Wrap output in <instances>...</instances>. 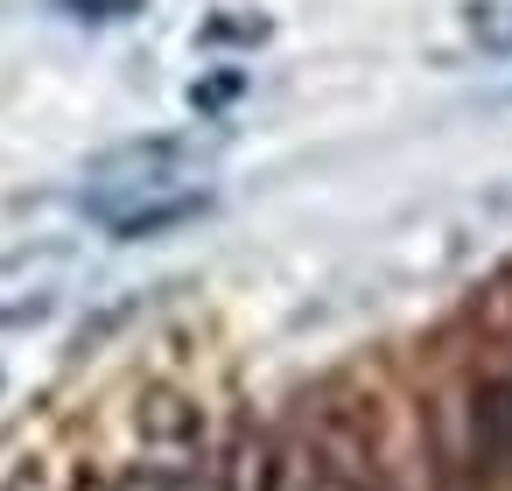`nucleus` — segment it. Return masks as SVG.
<instances>
[{"label": "nucleus", "instance_id": "1", "mask_svg": "<svg viewBox=\"0 0 512 491\" xmlns=\"http://www.w3.org/2000/svg\"><path fill=\"white\" fill-rule=\"evenodd\" d=\"M211 155H218V134H134V141H120V148H106V155L85 162L78 204L99 218V232H113V225L141 218L155 204L211 190L204 183Z\"/></svg>", "mask_w": 512, "mask_h": 491}, {"label": "nucleus", "instance_id": "3", "mask_svg": "<svg viewBox=\"0 0 512 491\" xmlns=\"http://www.w3.org/2000/svg\"><path fill=\"white\" fill-rule=\"evenodd\" d=\"M218 491H288V449H281V435L260 428V421H246V428L225 442Z\"/></svg>", "mask_w": 512, "mask_h": 491}, {"label": "nucleus", "instance_id": "10", "mask_svg": "<svg viewBox=\"0 0 512 491\" xmlns=\"http://www.w3.org/2000/svg\"><path fill=\"white\" fill-rule=\"evenodd\" d=\"M71 491H113V477H99V470H85V477H78Z\"/></svg>", "mask_w": 512, "mask_h": 491}, {"label": "nucleus", "instance_id": "7", "mask_svg": "<svg viewBox=\"0 0 512 491\" xmlns=\"http://www.w3.org/2000/svg\"><path fill=\"white\" fill-rule=\"evenodd\" d=\"M64 15H78V22H134L148 0H57Z\"/></svg>", "mask_w": 512, "mask_h": 491}, {"label": "nucleus", "instance_id": "8", "mask_svg": "<svg viewBox=\"0 0 512 491\" xmlns=\"http://www.w3.org/2000/svg\"><path fill=\"white\" fill-rule=\"evenodd\" d=\"M239 92H246V78H239V71H218V78H204V85L190 92V106H197V113H218V106L239 99Z\"/></svg>", "mask_w": 512, "mask_h": 491}, {"label": "nucleus", "instance_id": "9", "mask_svg": "<svg viewBox=\"0 0 512 491\" xmlns=\"http://www.w3.org/2000/svg\"><path fill=\"white\" fill-rule=\"evenodd\" d=\"M232 36H239V43H260L267 22H232V15H211V22H204V43H232Z\"/></svg>", "mask_w": 512, "mask_h": 491}, {"label": "nucleus", "instance_id": "2", "mask_svg": "<svg viewBox=\"0 0 512 491\" xmlns=\"http://www.w3.org/2000/svg\"><path fill=\"white\" fill-rule=\"evenodd\" d=\"M134 442H141V463L148 470H183V477H204L211 463V428H204V407L176 386H148L134 400Z\"/></svg>", "mask_w": 512, "mask_h": 491}, {"label": "nucleus", "instance_id": "5", "mask_svg": "<svg viewBox=\"0 0 512 491\" xmlns=\"http://www.w3.org/2000/svg\"><path fill=\"white\" fill-rule=\"evenodd\" d=\"M463 29H470V43L484 57H512V0H470Z\"/></svg>", "mask_w": 512, "mask_h": 491}, {"label": "nucleus", "instance_id": "4", "mask_svg": "<svg viewBox=\"0 0 512 491\" xmlns=\"http://www.w3.org/2000/svg\"><path fill=\"white\" fill-rule=\"evenodd\" d=\"M470 449H477L484 470L512 477V358H505V365L477 386V400H470Z\"/></svg>", "mask_w": 512, "mask_h": 491}, {"label": "nucleus", "instance_id": "6", "mask_svg": "<svg viewBox=\"0 0 512 491\" xmlns=\"http://www.w3.org/2000/svg\"><path fill=\"white\" fill-rule=\"evenodd\" d=\"M113 491H204V477H183V470H148V463H134Z\"/></svg>", "mask_w": 512, "mask_h": 491}]
</instances>
